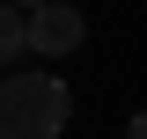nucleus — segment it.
<instances>
[{
	"label": "nucleus",
	"mask_w": 147,
	"mask_h": 139,
	"mask_svg": "<svg viewBox=\"0 0 147 139\" xmlns=\"http://www.w3.org/2000/svg\"><path fill=\"white\" fill-rule=\"evenodd\" d=\"M66 117H74L66 81H52V73H15V81H0V139H59Z\"/></svg>",
	"instance_id": "1"
},
{
	"label": "nucleus",
	"mask_w": 147,
	"mask_h": 139,
	"mask_svg": "<svg viewBox=\"0 0 147 139\" xmlns=\"http://www.w3.org/2000/svg\"><path fill=\"white\" fill-rule=\"evenodd\" d=\"M81 37H88L81 7H66V0H44V7H30V51H37V59H66Z\"/></svg>",
	"instance_id": "2"
},
{
	"label": "nucleus",
	"mask_w": 147,
	"mask_h": 139,
	"mask_svg": "<svg viewBox=\"0 0 147 139\" xmlns=\"http://www.w3.org/2000/svg\"><path fill=\"white\" fill-rule=\"evenodd\" d=\"M22 51H30V15L15 0H0V66H15Z\"/></svg>",
	"instance_id": "3"
},
{
	"label": "nucleus",
	"mask_w": 147,
	"mask_h": 139,
	"mask_svg": "<svg viewBox=\"0 0 147 139\" xmlns=\"http://www.w3.org/2000/svg\"><path fill=\"white\" fill-rule=\"evenodd\" d=\"M125 139H147V110H140V117H132V124H125Z\"/></svg>",
	"instance_id": "4"
},
{
	"label": "nucleus",
	"mask_w": 147,
	"mask_h": 139,
	"mask_svg": "<svg viewBox=\"0 0 147 139\" xmlns=\"http://www.w3.org/2000/svg\"><path fill=\"white\" fill-rule=\"evenodd\" d=\"M15 7H22V15H30V7H44V0H15Z\"/></svg>",
	"instance_id": "5"
}]
</instances>
